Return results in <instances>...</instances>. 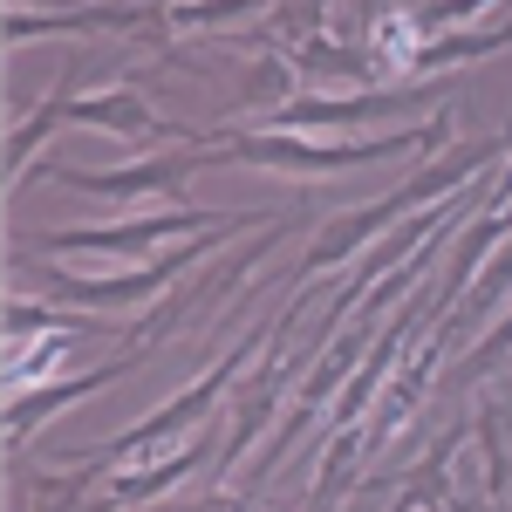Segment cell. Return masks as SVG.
<instances>
[{
	"label": "cell",
	"mask_w": 512,
	"mask_h": 512,
	"mask_svg": "<svg viewBox=\"0 0 512 512\" xmlns=\"http://www.w3.org/2000/svg\"><path fill=\"white\" fill-rule=\"evenodd\" d=\"M499 158H512V123L499 130V137H478L472 151H458V158L431 164V171H417V178H403L390 198L362 205V212H349V219H328V226H321V239L308 246V260H301V274H308V280H328L342 260H349V253H362L369 239L390 233L403 212H431V205H444V198H458L478 171H485V164H499Z\"/></svg>",
	"instance_id": "cell-1"
},
{
	"label": "cell",
	"mask_w": 512,
	"mask_h": 512,
	"mask_svg": "<svg viewBox=\"0 0 512 512\" xmlns=\"http://www.w3.org/2000/svg\"><path fill=\"white\" fill-rule=\"evenodd\" d=\"M451 137V110H437L424 130H390V137H315V130H233L219 137L233 164H274V171H294V178H315V171H355V164H383L403 158V151H437Z\"/></svg>",
	"instance_id": "cell-2"
},
{
	"label": "cell",
	"mask_w": 512,
	"mask_h": 512,
	"mask_svg": "<svg viewBox=\"0 0 512 512\" xmlns=\"http://www.w3.org/2000/svg\"><path fill=\"white\" fill-rule=\"evenodd\" d=\"M267 335H274V321H267V328H246V335H239L233 349H219V362H212V369H205L198 383H185V390L171 396L164 410H151L144 424L117 431L110 444H103V451H82V458H96V465L110 472V465H123V458H151V451H164V437H178V431H205L212 403L226 396V383H233V376L246 369V362H253V355L267 349Z\"/></svg>",
	"instance_id": "cell-3"
},
{
	"label": "cell",
	"mask_w": 512,
	"mask_h": 512,
	"mask_svg": "<svg viewBox=\"0 0 512 512\" xmlns=\"http://www.w3.org/2000/svg\"><path fill=\"white\" fill-rule=\"evenodd\" d=\"M233 212H205V205H171V212H144V219H117V226H62L41 233V253H103V260H151L158 239H192L205 226H219Z\"/></svg>",
	"instance_id": "cell-4"
},
{
	"label": "cell",
	"mask_w": 512,
	"mask_h": 512,
	"mask_svg": "<svg viewBox=\"0 0 512 512\" xmlns=\"http://www.w3.org/2000/svg\"><path fill=\"white\" fill-rule=\"evenodd\" d=\"M151 349H117L103 355L96 369H82V376H69V383H41V390H14V403H7V458H21L28 451V437L41 431V424H55L69 403H82V396L110 390V383H123L137 362H144Z\"/></svg>",
	"instance_id": "cell-5"
},
{
	"label": "cell",
	"mask_w": 512,
	"mask_h": 512,
	"mask_svg": "<svg viewBox=\"0 0 512 512\" xmlns=\"http://www.w3.org/2000/svg\"><path fill=\"white\" fill-rule=\"evenodd\" d=\"M212 164H233L226 144H185L178 158L123 164V171H55V178L69 192H96V198H171V192H185L192 171H212Z\"/></svg>",
	"instance_id": "cell-6"
},
{
	"label": "cell",
	"mask_w": 512,
	"mask_h": 512,
	"mask_svg": "<svg viewBox=\"0 0 512 512\" xmlns=\"http://www.w3.org/2000/svg\"><path fill=\"white\" fill-rule=\"evenodd\" d=\"M198 458H205V431H192V444L185 451H151V465H137V472H117L110 478V492H96L82 512H123V506H144V499H158V492H171L178 478L192 472Z\"/></svg>",
	"instance_id": "cell-7"
},
{
	"label": "cell",
	"mask_w": 512,
	"mask_h": 512,
	"mask_svg": "<svg viewBox=\"0 0 512 512\" xmlns=\"http://www.w3.org/2000/svg\"><path fill=\"white\" fill-rule=\"evenodd\" d=\"M499 48H512V21L465 28V35H424L410 76H451V69H465V62H478V55H499Z\"/></svg>",
	"instance_id": "cell-8"
},
{
	"label": "cell",
	"mask_w": 512,
	"mask_h": 512,
	"mask_svg": "<svg viewBox=\"0 0 512 512\" xmlns=\"http://www.w3.org/2000/svg\"><path fill=\"white\" fill-rule=\"evenodd\" d=\"M62 117H69V82H55V96L41 103V117H21V123H14V137H7V164H14V171H7V185H14V192L28 185V158H35V144Z\"/></svg>",
	"instance_id": "cell-9"
},
{
	"label": "cell",
	"mask_w": 512,
	"mask_h": 512,
	"mask_svg": "<svg viewBox=\"0 0 512 512\" xmlns=\"http://www.w3.org/2000/svg\"><path fill=\"white\" fill-rule=\"evenodd\" d=\"M260 7H274V0H178L171 21H178V28H226L239 14H260Z\"/></svg>",
	"instance_id": "cell-10"
},
{
	"label": "cell",
	"mask_w": 512,
	"mask_h": 512,
	"mask_svg": "<svg viewBox=\"0 0 512 512\" xmlns=\"http://www.w3.org/2000/svg\"><path fill=\"white\" fill-rule=\"evenodd\" d=\"M506 355H512V315L499 321V328H492V335H485V342H478L472 355H465V383H478V376H492V369H499Z\"/></svg>",
	"instance_id": "cell-11"
},
{
	"label": "cell",
	"mask_w": 512,
	"mask_h": 512,
	"mask_svg": "<svg viewBox=\"0 0 512 512\" xmlns=\"http://www.w3.org/2000/svg\"><path fill=\"white\" fill-rule=\"evenodd\" d=\"M485 7H499V0H431V7H417V28L431 35V28H451V21H472Z\"/></svg>",
	"instance_id": "cell-12"
},
{
	"label": "cell",
	"mask_w": 512,
	"mask_h": 512,
	"mask_svg": "<svg viewBox=\"0 0 512 512\" xmlns=\"http://www.w3.org/2000/svg\"><path fill=\"white\" fill-rule=\"evenodd\" d=\"M485 212H512V164L499 171V185L485 192Z\"/></svg>",
	"instance_id": "cell-13"
},
{
	"label": "cell",
	"mask_w": 512,
	"mask_h": 512,
	"mask_svg": "<svg viewBox=\"0 0 512 512\" xmlns=\"http://www.w3.org/2000/svg\"><path fill=\"white\" fill-rule=\"evenodd\" d=\"M198 512H246V506H239V499H205Z\"/></svg>",
	"instance_id": "cell-14"
}]
</instances>
